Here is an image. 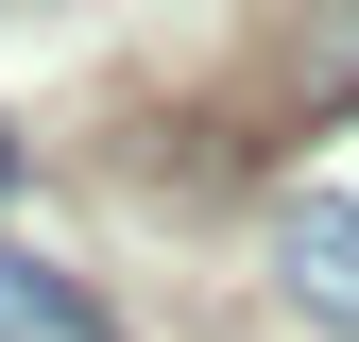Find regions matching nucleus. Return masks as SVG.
<instances>
[{
  "label": "nucleus",
  "instance_id": "1",
  "mask_svg": "<svg viewBox=\"0 0 359 342\" xmlns=\"http://www.w3.org/2000/svg\"><path fill=\"white\" fill-rule=\"evenodd\" d=\"M274 291H291L308 325L359 342V189H291L274 205Z\"/></svg>",
  "mask_w": 359,
  "mask_h": 342
},
{
  "label": "nucleus",
  "instance_id": "3",
  "mask_svg": "<svg viewBox=\"0 0 359 342\" xmlns=\"http://www.w3.org/2000/svg\"><path fill=\"white\" fill-rule=\"evenodd\" d=\"M0 189H18V137H0Z\"/></svg>",
  "mask_w": 359,
  "mask_h": 342
},
{
  "label": "nucleus",
  "instance_id": "2",
  "mask_svg": "<svg viewBox=\"0 0 359 342\" xmlns=\"http://www.w3.org/2000/svg\"><path fill=\"white\" fill-rule=\"evenodd\" d=\"M0 342H103V308H86L52 256H18V240H0Z\"/></svg>",
  "mask_w": 359,
  "mask_h": 342
}]
</instances>
